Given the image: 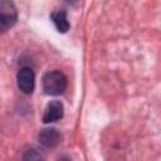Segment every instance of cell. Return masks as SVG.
<instances>
[{
	"mask_svg": "<svg viewBox=\"0 0 161 161\" xmlns=\"http://www.w3.org/2000/svg\"><path fill=\"white\" fill-rule=\"evenodd\" d=\"M50 19L54 24V26L57 28V30L59 33H67L70 28V24L68 21V16H67V13L63 11V10H57V11H53L50 14Z\"/></svg>",
	"mask_w": 161,
	"mask_h": 161,
	"instance_id": "obj_6",
	"label": "cell"
},
{
	"mask_svg": "<svg viewBox=\"0 0 161 161\" xmlns=\"http://www.w3.org/2000/svg\"><path fill=\"white\" fill-rule=\"evenodd\" d=\"M64 116V106L60 101H52L47 104L44 114H43V122L44 123H54L59 119H62Z\"/></svg>",
	"mask_w": 161,
	"mask_h": 161,
	"instance_id": "obj_4",
	"label": "cell"
},
{
	"mask_svg": "<svg viewBox=\"0 0 161 161\" xmlns=\"http://www.w3.org/2000/svg\"><path fill=\"white\" fill-rule=\"evenodd\" d=\"M39 143L45 148H53L60 142V133L54 127L43 128L38 135Z\"/></svg>",
	"mask_w": 161,
	"mask_h": 161,
	"instance_id": "obj_5",
	"label": "cell"
},
{
	"mask_svg": "<svg viewBox=\"0 0 161 161\" xmlns=\"http://www.w3.org/2000/svg\"><path fill=\"white\" fill-rule=\"evenodd\" d=\"M18 21V10L11 1H0V34L9 30Z\"/></svg>",
	"mask_w": 161,
	"mask_h": 161,
	"instance_id": "obj_2",
	"label": "cell"
},
{
	"mask_svg": "<svg viewBox=\"0 0 161 161\" xmlns=\"http://www.w3.org/2000/svg\"><path fill=\"white\" fill-rule=\"evenodd\" d=\"M19 89L24 94H31L35 87V74L30 67H21L16 74Z\"/></svg>",
	"mask_w": 161,
	"mask_h": 161,
	"instance_id": "obj_3",
	"label": "cell"
},
{
	"mask_svg": "<svg viewBox=\"0 0 161 161\" xmlns=\"http://www.w3.org/2000/svg\"><path fill=\"white\" fill-rule=\"evenodd\" d=\"M42 87L48 96H59L68 87L67 75L60 70H49L42 78Z\"/></svg>",
	"mask_w": 161,
	"mask_h": 161,
	"instance_id": "obj_1",
	"label": "cell"
},
{
	"mask_svg": "<svg viewBox=\"0 0 161 161\" xmlns=\"http://www.w3.org/2000/svg\"><path fill=\"white\" fill-rule=\"evenodd\" d=\"M44 160H45L44 152L35 147L28 148L23 153V161H44Z\"/></svg>",
	"mask_w": 161,
	"mask_h": 161,
	"instance_id": "obj_7",
	"label": "cell"
}]
</instances>
